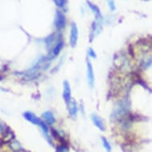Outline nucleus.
Here are the masks:
<instances>
[{
  "label": "nucleus",
  "mask_w": 152,
  "mask_h": 152,
  "mask_svg": "<svg viewBox=\"0 0 152 152\" xmlns=\"http://www.w3.org/2000/svg\"><path fill=\"white\" fill-rule=\"evenodd\" d=\"M65 24V20L64 16L60 13H57V19H56V26L57 29H62Z\"/></svg>",
  "instance_id": "1a4fd4ad"
},
{
  "label": "nucleus",
  "mask_w": 152,
  "mask_h": 152,
  "mask_svg": "<svg viewBox=\"0 0 152 152\" xmlns=\"http://www.w3.org/2000/svg\"><path fill=\"white\" fill-rule=\"evenodd\" d=\"M152 65V57H151V58H149V59H147L145 62V63H144V66L145 67H149L150 65Z\"/></svg>",
  "instance_id": "ddd939ff"
},
{
  "label": "nucleus",
  "mask_w": 152,
  "mask_h": 152,
  "mask_svg": "<svg viewBox=\"0 0 152 152\" xmlns=\"http://www.w3.org/2000/svg\"><path fill=\"white\" fill-rule=\"evenodd\" d=\"M69 109V113H70V116L72 117H76V114H77V105H76V101L72 100L70 102V104L68 105Z\"/></svg>",
  "instance_id": "6e6552de"
},
{
  "label": "nucleus",
  "mask_w": 152,
  "mask_h": 152,
  "mask_svg": "<svg viewBox=\"0 0 152 152\" xmlns=\"http://www.w3.org/2000/svg\"><path fill=\"white\" fill-rule=\"evenodd\" d=\"M39 127H41V129H42V131L43 135H45V138L47 139V141L49 142V144H51L52 146L54 145V143H53V140H52V139L49 137V128L47 127V125L45 124V122L43 121H41L39 124Z\"/></svg>",
  "instance_id": "423d86ee"
},
{
  "label": "nucleus",
  "mask_w": 152,
  "mask_h": 152,
  "mask_svg": "<svg viewBox=\"0 0 152 152\" xmlns=\"http://www.w3.org/2000/svg\"><path fill=\"white\" fill-rule=\"evenodd\" d=\"M92 120H93V124H95V126L98 129H100L102 131H104V130H105L104 122H103L102 119L100 116H98L96 114H93V115H92Z\"/></svg>",
  "instance_id": "39448f33"
},
{
  "label": "nucleus",
  "mask_w": 152,
  "mask_h": 152,
  "mask_svg": "<svg viewBox=\"0 0 152 152\" xmlns=\"http://www.w3.org/2000/svg\"><path fill=\"white\" fill-rule=\"evenodd\" d=\"M102 143H103V146L105 148V150L107 151V152H111L112 151V146L110 145L109 142L107 141V139L104 137H101Z\"/></svg>",
  "instance_id": "9b49d317"
},
{
  "label": "nucleus",
  "mask_w": 152,
  "mask_h": 152,
  "mask_svg": "<svg viewBox=\"0 0 152 152\" xmlns=\"http://www.w3.org/2000/svg\"><path fill=\"white\" fill-rule=\"evenodd\" d=\"M88 56L92 57V58H96V54L95 53V51L93 50L92 48H89L88 49Z\"/></svg>",
  "instance_id": "f8f14e48"
},
{
  "label": "nucleus",
  "mask_w": 152,
  "mask_h": 152,
  "mask_svg": "<svg viewBox=\"0 0 152 152\" xmlns=\"http://www.w3.org/2000/svg\"><path fill=\"white\" fill-rule=\"evenodd\" d=\"M23 116L24 118L28 120L29 122H30L33 124H35V125H38L39 126L40 123L42 120H40V119L38 117H37L35 115H34L33 112H26L23 113Z\"/></svg>",
  "instance_id": "20e7f679"
},
{
  "label": "nucleus",
  "mask_w": 152,
  "mask_h": 152,
  "mask_svg": "<svg viewBox=\"0 0 152 152\" xmlns=\"http://www.w3.org/2000/svg\"><path fill=\"white\" fill-rule=\"evenodd\" d=\"M78 38V31L76 25L75 24H72L71 26V34H70V45L72 47L76 46Z\"/></svg>",
  "instance_id": "7ed1b4c3"
},
{
  "label": "nucleus",
  "mask_w": 152,
  "mask_h": 152,
  "mask_svg": "<svg viewBox=\"0 0 152 152\" xmlns=\"http://www.w3.org/2000/svg\"><path fill=\"white\" fill-rule=\"evenodd\" d=\"M63 46H64V42L62 41H59L57 43L56 45L54 46V49H53V57L57 56L61 53Z\"/></svg>",
  "instance_id": "9d476101"
},
{
  "label": "nucleus",
  "mask_w": 152,
  "mask_h": 152,
  "mask_svg": "<svg viewBox=\"0 0 152 152\" xmlns=\"http://www.w3.org/2000/svg\"><path fill=\"white\" fill-rule=\"evenodd\" d=\"M87 77L88 85L90 88H93L94 85V73H93V65L89 60H87Z\"/></svg>",
  "instance_id": "f03ea898"
},
{
  "label": "nucleus",
  "mask_w": 152,
  "mask_h": 152,
  "mask_svg": "<svg viewBox=\"0 0 152 152\" xmlns=\"http://www.w3.org/2000/svg\"><path fill=\"white\" fill-rule=\"evenodd\" d=\"M64 91H63V98L65 100V102L66 103L67 105L70 104V102L72 101L71 100V88L70 85L69 84V82L65 81L64 82Z\"/></svg>",
  "instance_id": "f257e3e1"
},
{
  "label": "nucleus",
  "mask_w": 152,
  "mask_h": 152,
  "mask_svg": "<svg viewBox=\"0 0 152 152\" xmlns=\"http://www.w3.org/2000/svg\"><path fill=\"white\" fill-rule=\"evenodd\" d=\"M113 6H114V4H113L112 2H110V7H111V9H112V10H113V9H114Z\"/></svg>",
  "instance_id": "4468645a"
},
{
  "label": "nucleus",
  "mask_w": 152,
  "mask_h": 152,
  "mask_svg": "<svg viewBox=\"0 0 152 152\" xmlns=\"http://www.w3.org/2000/svg\"><path fill=\"white\" fill-rule=\"evenodd\" d=\"M42 119L49 125H53L56 122V119L54 117V114L51 112H49V111H47V112L43 113Z\"/></svg>",
  "instance_id": "0eeeda50"
}]
</instances>
